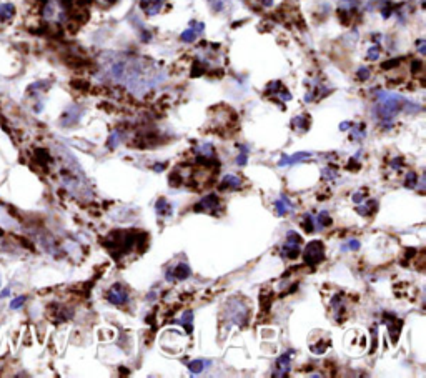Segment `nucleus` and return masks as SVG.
Wrapping results in <instances>:
<instances>
[{
	"label": "nucleus",
	"instance_id": "1",
	"mask_svg": "<svg viewBox=\"0 0 426 378\" xmlns=\"http://www.w3.org/2000/svg\"><path fill=\"white\" fill-rule=\"evenodd\" d=\"M60 157H62L60 177L64 185L68 189V192L77 195V197L90 195V189H88L87 180H85V175L79 167V163L75 162V158H73L68 152L65 155H60Z\"/></svg>",
	"mask_w": 426,
	"mask_h": 378
},
{
	"label": "nucleus",
	"instance_id": "2",
	"mask_svg": "<svg viewBox=\"0 0 426 378\" xmlns=\"http://www.w3.org/2000/svg\"><path fill=\"white\" fill-rule=\"evenodd\" d=\"M248 313H250L248 307L245 305L240 298L233 297V298H230L228 302H226L225 317H226V320H228V325L235 323V325H238V326H243L245 323L248 322Z\"/></svg>",
	"mask_w": 426,
	"mask_h": 378
},
{
	"label": "nucleus",
	"instance_id": "3",
	"mask_svg": "<svg viewBox=\"0 0 426 378\" xmlns=\"http://www.w3.org/2000/svg\"><path fill=\"white\" fill-rule=\"evenodd\" d=\"M323 258H325V245H323V241H320V240L308 241L307 247H305V252H303L305 263L310 265V267H315V265L322 263Z\"/></svg>",
	"mask_w": 426,
	"mask_h": 378
},
{
	"label": "nucleus",
	"instance_id": "4",
	"mask_svg": "<svg viewBox=\"0 0 426 378\" xmlns=\"http://www.w3.org/2000/svg\"><path fill=\"white\" fill-rule=\"evenodd\" d=\"M300 250H302V237L296 232L290 230V232L287 233V241H285L283 247H281V255H283L285 258L295 260L296 257L300 255Z\"/></svg>",
	"mask_w": 426,
	"mask_h": 378
},
{
	"label": "nucleus",
	"instance_id": "5",
	"mask_svg": "<svg viewBox=\"0 0 426 378\" xmlns=\"http://www.w3.org/2000/svg\"><path fill=\"white\" fill-rule=\"evenodd\" d=\"M220 208V198L215 193H208L203 198H200V202H197L193 206L195 212H205V213H213L215 210Z\"/></svg>",
	"mask_w": 426,
	"mask_h": 378
},
{
	"label": "nucleus",
	"instance_id": "6",
	"mask_svg": "<svg viewBox=\"0 0 426 378\" xmlns=\"http://www.w3.org/2000/svg\"><path fill=\"white\" fill-rule=\"evenodd\" d=\"M107 300L112 305H125L128 302V292L122 283H115L107 292Z\"/></svg>",
	"mask_w": 426,
	"mask_h": 378
},
{
	"label": "nucleus",
	"instance_id": "7",
	"mask_svg": "<svg viewBox=\"0 0 426 378\" xmlns=\"http://www.w3.org/2000/svg\"><path fill=\"white\" fill-rule=\"evenodd\" d=\"M291 352L288 353H283L278 360H276V372L273 373V377H287L288 373H290L291 370Z\"/></svg>",
	"mask_w": 426,
	"mask_h": 378
},
{
	"label": "nucleus",
	"instance_id": "8",
	"mask_svg": "<svg viewBox=\"0 0 426 378\" xmlns=\"http://www.w3.org/2000/svg\"><path fill=\"white\" fill-rule=\"evenodd\" d=\"M311 154L310 152H296L293 155H283V158L278 162L280 167H287V165H295V163L305 162V160H310Z\"/></svg>",
	"mask_w": 426,
	"mask_h": 378
},
{
	"label": "nucleus",
	"instance_id": "9",
	"mask_svg": "<svg viewBox=\"0 0 426 378\" xmlns=\"http://www.w3.org/2000/svg\"><path fill=\"white\" fill-rule=\"evenodd\" d=\"M241 187V178L237 177V175H225L222 178L220 189L223 190H238Z\"/></svg>",
	"mask_w": 426,
	"mask_h": 378
},
{
	"label": "nucleus",
	"instance_id": "10",
	"mask_svg": "<svg viewBox=\"0 0 426 378\" xmlns=\"http://www.w3.org/2000/svg\"><path fill=\"white\" fill-rule=\"evenodd\" d=\"M14 15H15V7H14V3H10V2H3V3H0V23L10 22L12 18H14Z\"/></svg>",
	"mask_w": 426,
	"mask_h": 378
},
{
	"label": "nucleus",
	"instance_id": "11",
	"mask_svg": "<svg viewBox=\"0 0 426 378\" xmlns=\"http://www.w3.org/2000/svg\"><path fill=\"white\" fill-rule=\"evenodd\" d=\"M291 208H293V204L290 202V198L285 197V195H281L278 200L275 202V210H276V213H278L280 217H283L285 213H288Z\"/></svg>",
	"mask_w": 426,
	"mask_h": 378
},
{
	"label": "nucleus",
	"instance_id": "12",
	"mask_svg": "<svg viewBox=\"0 0 426 378\" xmlns=\"http://www.w3.org/2000/svg\"><path fill=\"white\" fill-rule=\"evenodd\" d=\"M385 323H388V332L392 335V340L396 342L398 335H400V328H401V322L394 320L392 315H385Z\"/></svg>",
	"mask_w": 426,
	"mask_h": 378
},
{
	"label": "nucleus",
	"instance_id": "13",
	"mask_svg": "<svg viewBox=\"0 0 426 378\" xmlns=\"http://www.w3.org/2000/svg\"><path fill=\"white\" fill-rule=\"evenodd\" d=\"M171 274L177 276L178 280H185V278H188V276H190L191 270H190V267L187 263H178L177 267L171 270Z\"/></svg>",
	"mask_w": 426,
	"mask_h": 378
},
{
	"label": "nucleus",
	"instance_id": "14",
	"mask_svg": "<svg viewBox=\"0 0 426 378\" xmlns=\"http://www.w3.org/2000/svg\"><path fill=\"white\" fill-rule=\"evenodd\" d=\"M197 152H198V157L200 158H215V149L212 143H202V145L197 147Z\"/></svg>",
	"mask_w": 426,
	"mask_h": 378
},
{
	"label": "nucleus",
	"instance_id": "15",
	"mask_svg": "<svg viewBox=\"0 0 426 378\" xmlns=\"http://www.w3.org/2000/svg\"><path fill=\"white\" fill-rule=\"evenodd\" d=\"M177 323H180V325H183V328H185L187 332L190 333V332H191V328H193V326H191V323H193V313H191V310L183 311L182 318H178Z\"/></svg>",
	"mask_w": 426,
	"mask_h": 378
},
{
	"label": "nucleus",
	"instance_id": "16",
	"mask_svg": "<svg viewBox=\"0 0 426 378\" xmlns=\"http://www.w3.org/2000/svg\"><path fill=\"white\" fill-rule=\"evenodd\" d=\"M315 223H316V228L322 230V228L330 227V225L333 223V222H331V218H330V215H328V212H325V210H323V212H320V215L316 217Z\"/></svg>",
	"mask_w": 426,
	"mask_h": 378
},
{
	"label": "nucleus",
	"instance_id": "17",
	"mask_svg": "<svg viewBox=\"0 0 426 378\" xmlns=\"http://www.w3.org/2000/svg\"><path fill=\"white\" fill-rule=\"evenodd\" d=\"M210 361H203V360H193L188 363V370L193 375H197V373H202L203 368H205V365H208Z\"/></svg>",
	"mask_w": 426,
	"mask_h": 378
},
{
	"label": "nucleus",
	"instance_id": "18",
	"mask_svg": "<svg viewBox=\"0 0 426 378\" xmlns=\"http://www.w3.org/2000/svg\"><path fill=\"white\" fill-rule=\"evenodd\" d=\"M302 227L305 228V232H308V233H311V232H315V230H316L315 220H313V217H311L310 213H307V215L303 217V220H302Z\"/></svg>",
	"mask_w": 426,
	"mask_h": 378
},
{
	"label": "nucleus",
	"instance_id": "19",
	"mask_svg": "<svg viewBox=\"0 0 426 378\" xmlns=\"http://www.w3.org/2000/svg\"><path fill=\"white\" fill-rule=\"evenodd\" d=\"M157 213L158 215H165V213H171V206L169 202L165 200V198H160V200L157 202Z\"/></svg>",
	"mask_w": 426,
	"mask_h": 378
},
{
	"label": "nucleus",
	"instance_id": "20",
	"mask_svg": "<svg viewBox=\"0 0 426 378\" xmlns=\"http://www.w3.org/2000/svg\"><path fill=\"white\" fill-rule=\"evenodd\" d=\"M373 202H368V204H359L358 205V208H357V212L359 213V215H363V217H368V215H371V213H373Z\"/></svg>",
	"mask_w": 426,
	"mask_h": 378
},
{
	"label": "nucleus",
	"instance_id": "21",
	"mask_svg": "<svg viewBox=\"0 0 426 378\" xmlns=\"http://www.w3.org/2000/svg\"><path fill=\"white\" fill-rule=\"evenodd\" d=\"M418 184V177L415 172H408V175H406V180H405V187H408V189H415Z\"/></svg>",
	"mask_w": 426,
	"mask_h": 378
},
{
	"label": "nucleus",
	"instance_id": "22",
	"mask_svg": "<svg viewBox=\"0 0 426 378\" xmlns=\"http://www.w3.org/2000/svg\"><path fill=\"white\" fill-rule=\"evenodd\" d=\"M247 162H248V157H247V152H243V154H240L237 157V163L240 167H243V165H247Z\"/></svg>",
	"mask_w": 426,
	"mask_h": 378
},
{
	"label": "nucleus",
	"instance_id": "23",
	"mask_svg": "<svg viewBox=\"0 0 426 378\" xmlns=\"http://www.w3.org/2000/svg\"><path fill=\"white\" fill-rule=\"evenodd\" d=\"M337 172H335L333 169H325L323 170V177L325 178H330V180H333V178H337Z\"/></svg>",
	"mask_w": 426,
	"mask_h": 378
},
{
	"label": "nucleus",
	"instance_id": "24",
	"mask_svg": "<svg viewBox=\"0 0 426 378\" xmlns=\"http://www.w3.org/2000/svg\"><path fill=\"white\" fill-rule=\"evenodd\" d=\"M23 302H25V297H20V298H15L14 302H12V305H10V309H18V307H22L23 305Z\"/></svg>",
	"mask_w": 426,
	"mask_h": 378
},
{
	"label": "nucleus",
	"instance_id": "25",
	"mask_svg": "<svg viewBox=\"0 0 426 378\" xmlns=\"http://www.w3.org/2000/svg\"><path fill=\"white\" fill-rule=\"evenodd\" d=\"M353 202H355V204H361V202H365V195L359 193V192L353 193Z\"/></svg>",
	"mask_w": 426,
	"mask_h": 378
},
{
	"label": "nucleus",
	"instance_id": "26",
	"mask_svg": "<svg viewBox=\"0 0 426 378\" xmlns=\"http://www.w3.org/2000/svg\"><path fill=\"white\" fill-rule=\"evenodd\" d=\"M348 247H350L351 250H358V248H359V241L358 240H350V241H348Z\"/></svg>",
	"mask_w": 426,
	"mask_h": 378
},
{
	"label": "nucleus",
	"instance_id": "27",
	"mask_svg": "<svg viewBox=\"0 0 426 378\" xmlns=\"http://www.w3.org/2000/svg\"><path fill=\"white\" fill-rule=\"evenodd\" d=\"M163 169H165V163H157V165H153V170H155V172H162Z\"/></svg>",
	"mask_w": 426,
	"mask_h": 378
},
{
	"label": "nucleus",
	"instance_id": "28",
	"mask_svg": "<svg viewBox=\"0 0 426 378\" xmlns=\"http://www.w3.org/2000/svg\"><path fill=\"white\" fill-rule=\"evenodd\" d=\"M341 128H350V123H341Z\"/></svg>",
	"mask_w": 426,
	"mask_h": 378
}]
</instances>
